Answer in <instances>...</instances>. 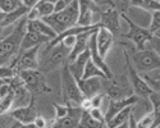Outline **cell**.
Instances as JSON below:
<instances>
[{
	"label": "cell",
	"mask_w": 160,
	"mask_h": 128,
	"mask_svg": "<svg viewBox=\"0 0 160 128\" xmlns=\"http://www.w3.org/2000/svg\"><path fill=\"white\" fill-rule=\"evenodd\" d=\"M52 106H54V114L55 118L54 119H62L65 118L69 113V105H64V104H57V102H52Z\"/></svg>",
	"instance_id": "obj_32"
},
{
	"label": "cell",
	"mask_w": 160,
	"mask_h": 128,
	"mask_svg": "<svg viewBox=\"0 0 160 128\" xmlns=\"http://www.w3.org/2000/svg\"><path fill=\"white\" fill-rule=\"evenodd\" d=\"M18 76L22 80L24 87L32 94L33 97H36L37 95L51 92V88L46 83L45 74H42L38 69L37 71H21L18 72Z\"/></svg>",
	"instance_id": "obj_8"
},
{
	"label": "cell",
	"mask_w": 160,
	"mask_h": 128,
	"mask_svg": "<svg viewBox=\"0 0 160 128\" xmlns=\"http://www.w3.org/2000/svg\"><path fill=\"white\" fill-rule=\"evenodd\" d=\"M79 14L78 2H71L69 7L60 13H54L50 17L42 19L57 35H60L77 26Z\"/></svg>",
	"instance_id": "obj_3"
},
{
	"label": "cell",
	"mask_w": 160,
	"mask_h": 128,
	"mask_svg": "<svg viewBox=\"0 0 160 128\" xmlns=\"http://www.w3.org/2000/svg\"><path fill=\"white\" fill-rule=\"evenodd\" d=\"M78 87L81 90V92L83 97L91 99L96 96L98 94H101V88H102V78H87V80H79L77 81Z\"/></svg>",
	"instance_id": "obj_18"
},
{
	"label": "cell",
	"mask_w": 160,
	"mask_h": 128,
	"mask_svg": "<svg viewBox=\"0 0 160 128\" xmlns=\"http://www.w3.org/2000/svg\"><path fill=\"white\" fill-rule=\"evenodd\" d=\"M148 28L152 35L160 28V10L151 13V21H150V24Z\"/></svg>",
	"instance_id": "obj_33"
},
{
	"label": "cell",
	"mask_w": 160,
	"mask_h": 128,
	"mask_svg": "<svg viewBox=\"0 0 160 128\" xmlns=\"http://www.w3.org/2000/svg\"><path fill=\"white\" fill-rule=\"evenodd\" d=\"M21 3H22V5H23L24 8H27L28 10H31V9L37 4L36 0H21Z\"/></svg>",
	"instance_id": "obj_42"
},
{
	"label": "cell",
	"mask_w": 160,
	"mask_h": 128,
	"mask_svg": "<svg viewBox=\"0 0 160 128\" xmlns=\"http://www.w3.org/2000/svg\"><path fill=\"white\" fill-rule=\"evenodd\" d=\"M10 128H37L35 123H30V124H24V123H19V122H13Z\"/></svg>",
	"instance_id": "obj_41"
},
{
	"label": "cell",
	"mask_w": 160,
	"mask_h": 128,
	"mask_svg": "<svg viewBox=\"0 0 160 128\" xmlns=\"http://www.w3.org/2000/svg\"><path fill=\"white\" fill-rule=\"evenodd\" d=\"M98 4V3H96ZM105 8H100L99 5V14H100V27L106 28L109 32L113 33V36L121 37V16L122 12L117 8V4L110 2V3H105Z\"/></svg>",
	"instance_id": "obj_5"
},
{
	"label": "cell",
	"mask_w": 160,
	"mask_h": 128,
	"mask_svg": "<svg viewBox=\"0 0 160 128\" xmlns=\"http://www.w3.org/2000/svg\"><path fill=\"white\" fill-rule=\"evenodd\" d=\"M21 5H22V3L17 2V0H0V10L5 13V14L14 12Z\"/></svg>",
	"instance_id": "obj_31"
},
{
	"label": "cell",
	"mask_w": 160,
	"mask_h": 128,
	"mask_svg": "<svg viewBox=\"0 0 160 128\" xmlns=\"http://www.w3.org/2000/svg\"><path fill=\"white\" fill-rule=\"evenodd\" d=\"M71 2H67V0H58V2H54V13H60L63 10H65L69 7Z\"/></svg>",
	"instance_id": "obj_37"
},
{
	"label": "cell",
	"mask_w": 160,
	"mask_h": 128,
	"mask_svg": "<svg viewBox=\"0 0 160 128\" xmlns=\"http://www.w3.org/2000/svg\"><path fill=\"white\" fill-rule=\"evenodd\" d=\"M88 50H90V54H91V60L95 66L102 71V73L106 76V80H110L114 77L110 67L105 63V59H102L99 54V50H98V45H96V32L92 33L91 38H90V42H88Z\"/></svg>",
	"instance_id": "obj_16"
},
{
	"label": "cell",
	"mask_w": 160,
	"mask_h": 128,
	"mask_svg": "<svg viewBox=\"0 0 160 128\" xmlns=\"http://www.w3.org/2000/svg\"><path fill=\"white\" fill-rule=\"evenodd\" d=\"M41 46H36L30 50L21 51L19 55L9 66L14 67L17 72L21 71H37L38 69V55Z\"/></svg>",
	"instance_id": "obj_11"
},
{
	"label": "cell",
	"mask_w": 160,
	"mask_h": 128,
	"mask_svg": "<svg viewBox=\"0 0 160 128\" xmlns=\"http://www.w3.org/2000/svg\"><path fill=\"white\" fill-rule=\"evenodd\" d=\"M5 16H7L5 13H3L2 10H0V24L3 23V21H4V18H5Z\"/></svg>",
	"instance_id": "obj_44"
},
{
	"label": "cell",
	"mask_w": 160,
	"mask_h": 128,
	"mask_svg": "<svg viewBox=\"0 0 160 128\" xmlns=\"http://www.w3.org/2000/svg\"><path fill=\"white\" fill-rule=\"evenodd\" d=\"M104 126L105 124H102L92 118L88 111H83L81 121H79V124H78V128H102Z\"/></svg>",
	"instance_id": "obj_28"
},
{
	"label": "cell",
	"mask_w": 160,
	"mask_h": 128,
	"mask_svg": "<svg viewBox=\"0 0 160 128\" xmlns=\"http://www.w3.org/2000/svg\"><path fill=\"white\" fill-rule=\"evenodd\" d=\"M69 54L71 50L67 49L62 42L50 49L44 47L40 50L38 55V71L42 74H48L63 68L68 63Z\"/></svg>",
	"instance_id": "obj_2"
},
{
	"label": "cell",
	"mask_w": 160,
	"mask_h": 128,
	"mask_svg": "<svg viewBox=\"0 0 160 128\" xmlns=\"http://www.w3.org/2000/svg\"><path fill=\"white\" fill-rule=\"evenodd\" d=\"M27 30H28V31H35V32H37V33H41V35L49 37L51 41L58 36L42 19L28 21V22H27Z\"/></svg>",
	"instance_id": "obj_22"
},
{
	"label": "cell",
	"mask_w": 160,
	"mask_h": 128,
	"mask_svg": "<svg viewBox=\"0 0 160 128\" xmlns=\"http://www.w3.org/2000/svg\"><path fill=\"white\" fill-rule=\"evenodd\" d=\"M3 38H4V37H2V36H0V41H2V40H3Z\"/></svg>",
	"instance_id": "obj_49"
},
{
	"label": "cell",
	"mask_w": 160,
	"mask_h": 128,
	"mask_svg": "<svg viewBox=\"0 0 160 128\" xmlns=\"http://www.w3.org/2000/svg\"><path fill=\"white\" fill-rule=\"evenodd\" d=\"M8 114H9L16 122L24 123V124L33 123L35 119L38 117V113H37V109H36V105H35V99L30 102L27 106L12 109V111L8 113Z\"/></svg>",
	"instance_id": "obj_13"
},
{
	"label": "cell",
	"mask_w": 160,
	"mask_h": 128,
	"mask_svg": "<svg viewBox=\"0 0 160 128\" xmlns=\"http://www.w3.org/2000/svg\"><path fill=\"white\" fill-rule=\"evenodd\" d=\"M88 113H90V115H91V117L94 118L95 121H98V122H100V123H102V124H106V123H105V113H102L101 109L92 108Z\"/></svg>",
	"instance_id": "obj_35"
},
{
	"label": "cell",
	"mask_w": 160,
	"mask_h": 128,
	"mask_svg": "<svg viewBox=\"0 0 160 128\" xmlns=\"http://www.w3.org/2000/svg\"><path fill=\"white\" fill-rule=\"evenodd\" d=\"M123 55H124V59H126V67H127V73H128L127 77H128L129 83H131V86L133 88V92H135V95L138 99H149L150 95L154 91L149 87V85L146 83L142 74H140L135 68H133L132 63L129 62L128 53L126 50L123 51Z\"/></svg>",
	"instance_id": "obj_10"
},
{
	"label": "cell",
	"mask_w": 160,
	"mask_h": 128,
	"mask_svg": "<svg viewBox=\"0 0 160 128\" xmlns=\"http://www.w3.org/2000/svg\"><path fill=\"white\" fill-rule=\"evenodd\" d=\"M142 77L145 78L146 83L149 85V87L154 92L160 94V80H155L154 77H150V76H148V74H142Z\"/></svg>",
	"instance_id": "obj_34"
},
{
	"label": "cell",
	"mask_w": 160,
	"mask_h": 128,
	"mask_svg": "<svg viewBox=\"0 0 160 128\" xmlns=\"http://www.w3.org/2000/svg\"><path fill=\"white\" fill-rule=\"evenodd\" d=\"M35 9L38 14V18L45 19L51 14H54V2H45V0L37 2V4L35 5Z\"/></svg>",
	"instance_id": "obj_25"
},
{
	"label": "cell",
	"mask_w": 160,
	"mask_h": 128,
	"mask_svg": "<svg viewBox=\"0 0 160 128\" xmlns=\"http://www.w3.org/2000/svg\"><path fill=\"white\" fill-rule=\"evenodd\" d=\"M128 24V32L127 33H122L121 37L123 38H127V40L132 41L133 45H135L136 50H145V49H148L149 46V42L151 40V37H152V33L149 31V28H145L142 27V26L137 24L133 22L129 17H127L124 13H122V16H121Z\"/></svg>",
	"instance_id": "obj_6"
},
{
	"label": "cell",
	"mask_w": 160,
	"mask_h": 128,
	"mask_svg": "<svg viewBox=\"0 0 160 128\" xmlns=\"http://www.w3.org/2000/svg\"><path fill=\"white\" fill-rule=\"evenodd\" d=\"M117 128H129V122H127V123H123L122 126H119V127H117Z\"/></svg>",
	"instance_id": "obj_45"
},
{
	"label": "cell",
	"mask_w": 160,
	"mask_h": 128,
	"mask_svg": "<svg viewBox=\"0 0 160 128\" xmlns=\"http://www.w3.org/2000/svg\"><path fill=\"white\" fill-rule=\"evenodd\" d=\"M79 108H81L83 111H90V110L92 109V105H91V99L85 97V99L82 100L81 104H79Z\"/></svg>",
	"instance_id": "obj_39"
},
{
	"label": "cell",
	"mask_w": 160,
	"mask_h": 128,
	"mask_svg": "<svg viewBox=\"0 0 160 128\" xmlns=\"http://www.w3.org/2000/svg\"><path fill=\"white\" fill-rule=\"evenodd\" d=\"M106 96L109 100H122L135 95L129 80L126 74L114 76L113 78L106 80Z\"/></svg>",
	"instance_id": "obj_9"
},
{
	"label": "cell",
	"mask_w": 160,
	"mask_h": 128,
	"mask_svg": "<svg viewBox=\"0 0 160 128\" xmlns=\"http://www.w3.org/2000/svg\"><path fill=\"white\" fill-rule=\"evenodd\" d=\"M148 49H151L152 51H155V53L160 57V37H158V36H154V35H152L151 40H150V42H149Z\"/></svg>",
	"instance_id": "obj_36"
},
{
	"label": "cell",
	"mask_w": 160,
	"mask_h": 128,
	"mask_svg": "<svg viewBox=\"0 0 160 128\" xmlns=\"http://www.w3.org/2000/svg\"><path fill=\"white\" fill-rule=\"evenodd\" d=\"M105 96H106L105 94H98L96 96L91 97V105H92V108L101 109V104H102V101H104Z\"/></svg>",
	"instance_id": "obj_38"
},
{
	"label": "cell",
	"mask_w": 160,
	"mask_h": 128,
	"mask_svg": "<svg viewBox=\"0 0 160 128\" xmlns=\"http://www.w3.org/2000/svg\"><path fill=\"white\" fill-rule=\"evenodd\" d=\"M60 81H62V97H63L64 105L79 106V104H81L85 97L78 87L77 80L72 76V73L68 69V64H65L62 68Z\"/></svg>",
	"instance_id": "obj_4"
},
{
	"label": "cell",
	"mask_w": 160,
	"mask_h": 128,
	"mask_svg": "<svg viewBox=\"0 0 160 128\" xmlns=\"http://www.w3.org/2000/svg\"><path fill=\"white\" fill-rule=\"evenodd\" d=\"M149 101L152 108V113L155 115V126L160 127V94L152 92L149 97Z\"/></svg>",
	"instance_id": "obj_29"
},
{
	"label": "cell",
	"mask_w": 160,
	"mask_h": 128,
	"mask_svg": "<svg viewBox=\"0 0 160 128\" xmlns=\"http://www.w3.org/2000/svg\"><path fill=\"white\" fill-rule=\"evenodd\" d=\"M95 77H98V78H102V80H106V76L102 73L101 69H99L94 63H92V60L90 59L86 64L85 67V72H83V80H87V78H95Z\"/></svg>",
	"instance_id": "obj_26"
},
{
	"label": "cell",
	"mask_w": 160,
	"mask_h": 128,
	"mask_svg": "<svg viewBox=\"0 0 160 128\" xmlns=\"http://www.w3.org/2000/svg\"><path fill=\"white\" fill-rule=\"evenodd\" d=\"M137 102H138V97L136 95L127 97V99H122V100H109L108 109L105 111V123H109L119 111L124 110L128 106L136 105Z\"/></svg>",
	"instance_id": "obj_14"
},
{
	"label": "cell",
	"mask_w": 160,
	"mask_h": 128,
	"mask_svg": "<svg viewBox=\"0 0 160 128\" xmlns=\"http://www.w3.org/2000/svg\"><path fill=\"white\" fill-rule=\"evenodd\" d=\"M51 40L49 37L41 35V33H37L35 31H28L26 32L24 37H23V41H22V45H21V51H24V50H30V49H33L36 46H42L44 44H50Z\"/></svg>",
	"instance_id": "obj_20"
},
{
	"label": "cell",
	"mask_w": 160,
	"mask_h": 128,
	"mask_svg": "<svg viewBox=\"0 0 160 128\" xmlns=\"http://www.w3.org/2000/svg\"><path fill=\"white\" fill-rule=\"evenodd\" d=\"M4 85H5V82H4L3 80H0V88H2V87H3Z\"/></svg>",
	"instance_id": "obj_47"
},
{
	"label": "cell",
	"mask_w": 160,
	"mask_h": 128,
	"mask_svg": "<svg viewBox=\"0 0 160 128\" xmlns=\"http://www.w3.org/2000/svg\"><path fill=\"white\" fill-rule=\"evenodd\" d=\"M128 7H135L138 9H142L145 12L154 13L160 10V2L158 0H141V2H129Z\"/></svg>",
	"instance_id": "obj_24"
},
{
	"label": "cell",
	"mask_w": 160,
	"mask_h": 128,
	"mask_svg": "<svg viewBox=\"0 0 160 128\" xmlns=\"http://www.w3.org/2000/svg\"><path fill=\"white\" fill-rule=\"evenodd\" d=\"M133 106H135V105H133ZM133 106H128V108H126L124 110L119 111L109 123H106V126H108L109 128H117V127H119V126H122L123 123H127V122L129 121L131 114H132Z\"/></svg>",
	"instance_id": "obj_23"
},
{
	"label": "cell",
	"mask_w": 160,
	"mask_h": 128,
	"mask_svg": "<svg viewBox=\"0 0 160 128\" xmlns=\"http://www.w3.org/2000/svg\"><path fill=\"white\" fill-rule=\"evenodd\" d=\"M82 114H83V110L79 106L71 105L68 115L62 119H54L51 124V128H78Z\"/></svg>",
	"instance_id": "obj_15"
},
{
	"label": "cell",
	"mask_w": 160,
	"mask_h": 128,
	"mask_svg": "<svg viewBox=\"0 0 160 128\" xmlns=\"http://www.w3.org/2000/svg\"><path fill=\"white\" fill-rule=\"evenodd\" d=\"M79 5V14L77 26L79 27H92L98 26V21L95 19V14H99V7L96 2H78Z\"/></svg>",
	"instance_id": "obj_12"
},
{
	"label": "cell",
	"mask_w": 160,
	"mask_h": 128,
	"mask_svg": "<svg viewBox=\"0 0 160 128\" xmlns=\"http://www.w3.org/2000/svg\"><path fill=\"white\" fill-rule=\"evenodd\" d=\"M98 30H92V31H87L83 32L81 35H78L76 38V44L73 46V49L71 50V54L68 57V63L73 62L74 59H77L81 54H83L85 51L88 49V42H90V38L92 36V33H95Z\"/></svg>",
	"instance_id": "obj_19"
},
{
	"label": "cell",
	"mask_w": 160,
	"mask_h": 128,
	"mask_svg": "<svg viewBox=\"0 0 160 128\" xmlns=\"http://www.w3.org/2000/svg\"><path fill=\"white\" fill-rule=\"evenodd\" d=\"M154 78H155V80H160V73H159L156 77H154Z\"/></svg>",
	"instance_id": "obj_48"
},
{
	"label": "cell",
	"mask_w": 160,
	"mask_h": 128,
	"mask_svg": "<svg viewBox=\"0 0 160 128\" xmlns=\"http://www.w3.org/2000/svg\"><path fill=\"white\" fill-rule=\"evenodd\" d=\"M132 66L140 74L160 69V57L151 49L135 50L132 54Z\"/></svg>",
	"instance_id": "obj_7"
},
{
	"label": "cell",
	"mask_w": 160,
	"mask_h": 128,
	"mask_svg": "<svg viewBox=\"0 0 160 128\" xmlns=\"http://www.w3.org/2000/svg\"><path fill=\"white\" fill-rule=\"evenodd\" d=\"M136 124L138 128H158L155 126V115H154L152 110L142 114L138 119H136Z\"/></svg>",
	"instance_id": "obj_27"
},
{
	"label": "cell",
	"mask_w": 160,
	"mask_h": 128,
	"mask_svg": "<svg viewBox=\"0 0 160 128\" xmlns=\"http://www.w3.org/2000/svg\"><path fill=\"white\" fill-rule=\"evenodd\" d=\"M154 36H158V37H160V28H159V30H158V31L154 33Z\"/></svg>",
	"instance_id": "obj_46"
},
{
	"label": "cell",
	"mask_w": 160,
	"mask_h": 128,
	"mask_svg": "<svg viewBox=\"0 0 160 128\" xmlns=\"http://www.w3.org/2000/svg\"><path fill=\"white\" fill-rule=\"evenodd\" d=\"M33 123L36 124L37 128H46L48 127V122H46V119L42 117V115H38V117L35 119Z\"/></svg>",
	"instance_id": "obj_40"
},
{
	"label": "cell",
	"mask_w": 160,
	"mask_h": 128,
	"mask_svg": "<svg viewBox=\"0 0 160 128\" xmlns=\"http://www.w3.org/2000/svg\"><path fill=\"white\" fill-rule=\"evenodd\" d=\"M90 59H91V54H90V50L87 49L85 53L81 54L77 59H74V60L71 62V63H67V64H68L69 72L72 73V76L74 77L77 81L82 80L83 72H85V67H86V64H87V62H88Z\"/></svg>",
	"instance_id": "obj_21"
},
{
	"label": "cell",
	"mask_w": 160,
	"mask_h": 128,
	"mask_svg": "<svg viewBox=\"0 0 160 128\" xmlns=\"http://www.w3.org/2000/svg\"><path fill=\"white\" fill-rule=\"evenodd\" d=\"M18 76V72L12 66H2L0 67V80H3L5 83H10Z\"/></svg>",
	"instance_id": "obj_30"
},
{
	"label": "cell",
	"mask_w": 160,
	"mask_h": 128,
	"mask_svg": "<svg viewBox=\"0 0 160 128\" xmlns=\"http://www.w3.org/2000/svg\"><path fill=\"white\" fill-rule=\"evenodd\" d=\"M129 128H138L137 124H136V118H135V115L131 114V117H129Z\"/></svg>",
	"instance_id": "obj_43"
},
{
	"label": "cell",
	"mask_w": 160,
	"mask_h": 128,
	"mask_svg": "<svg viewBox=\"0 0 160 128\" xmlns=\"http://www.w3.org/2000/svg\"><path fill=\"white\" fill-rule=\"evenodd\" d=\"M114 41H115V37L113 36L112 32H109L104 27L98 28V31H96V45H98L99 54L102 59H105V57L108 55Z\"/></svg>",
	"instance_id": "obj_17"
},
{
	"label": "cell",
	"mask_w": 160,
	"mask_h": 128,
	"mask_svg": "<svg viewBox=\"0 0 160 128\" xmlns=\"http://www.w3.org/2000/svg\"><path fill=\"white\" fill-rule=\"evenodd\" d=\"M27 22L28 19L26 16L14 26L10 35L5 36L0 41V67L9 66V63H12L19 55L23 37L27 32Z\"/></svg>",
	"instance_id": "obj_1"
}]
</instances>
